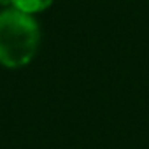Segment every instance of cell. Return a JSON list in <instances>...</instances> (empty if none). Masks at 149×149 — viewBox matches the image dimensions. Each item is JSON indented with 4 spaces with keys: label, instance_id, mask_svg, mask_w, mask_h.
Segmentation results:
<instances>
[{
    "label": "cell",
    "instance_id": "1",
    "mask_svg": "<svg viewBox=\"0 0 149 149\" xmlns=\"http://www.w3.org/2000/svg\"><path fill=\"white\" fill-rule=\"evenodd\" d=\"M40 30L32 14L7 7L0 13V65L19 68L28 65L39 47Z\"/></svg>",
    "mask_w": 149,
    "mask_h": 149
},
{
    "label": "cell",
    "instance_id": "2",
    "mask_svg": "<svg viewBox=\"0 0 149 149\" xmlns=\"http://www.w3.org/2000/svg\"><path fill=\"white\" fill-rule=\"evenodd\" d=\"M53 2L54 0H11V7L33 16L40 11H46Z\"/></svg>",
    "mask_w": 149,
    "mask_h": 149
},
{
    "label": "cell",
    "instance_id": "3",
    "mask_svg": "<svg viewBox=\"0 0 149 149\" xmlns=\"http://www.w3.org/2000/svg\"><path fill=\"white\" fill-rule=\"evenodd\" d=\"M0 6H4V7H9V6H11V0H0Z\"/></svg>",
    "mask_w": 149,
    "mask_h": 149
}]
</instances>
